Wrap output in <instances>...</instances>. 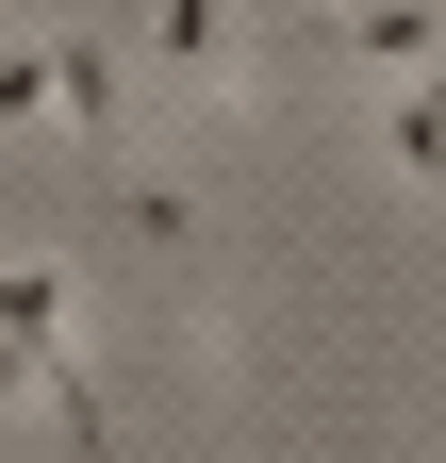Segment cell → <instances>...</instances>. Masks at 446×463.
I'll return each mask as SVG.
<instances>
[{
    "mask_svg": "<svg viewBox=\"0 0 446 463\" xmlns=\"http://www.w3.org/2000/svg\"><path fill=\"white\" fill-rule=\"evenodd\" d=\"M149 83L165 99H232V0H149Z\"/></svg>",
    "mask_w": 446,
    "mask_h": 463,
    "instance_id": "obj_1",
    "label": "cell"
},
{
    "mask_svg": "<svg viewBox=\"0 0 446 463\" xmlns=\"http://www.w3.org/2000/svg\"><path fill=\"white\" fill-rule=\"evenodd\" d=\"M298 33H314V50H348V67H430V50H446L430 0H314Z\"/></svg>",
    "mask_w": 446,
    "mask_h": 463,
    "instance_id": "obj_2",
    "label": "cell"
},
{
    "mask_svg": "<svg viewBox=\"0 0 446 463\" xmlns=\"http://www.w3.org/2000/svg\"><path fill=\"white\" fill-rule=\"evenodd\" d=\"M380 149H397V183H446V50L397 67V116H380Z\"/></svg>",
    "mask_w": 446,
    "mask_h": 463,
    "instance_id": "obj_3",
    "label": "cell"
},
{
    "mask_svg": "<svg viewBox=\"0 0 446 463\" xmlns=\"http://www.w3.org/2000/svg\"><path fill=\"white\" fill-rule=\"evenodd\" d=\"M116 83H133V50H116V33H67V133H83L99 165H116Z\"/></svg>",
    "mask_w": 446,
    "mask_h": 463,
    "instance_id": "obj_4",
    "label": "cell"
},
{
    "mask_svg": "<svg viewBox=\"0 0 446 463\" xmlns=\"http://www.w3.org/2000/svg\"><path fill=\"white\" fill-rule=\"evenodd\" d=\"M67 116V33H0V133Z\"/></svg>",
    "mask_w": 446,
    "mask_h": 463,
    "instance_id": "obj_5",
    "label": "cell"
}]
</instances>
